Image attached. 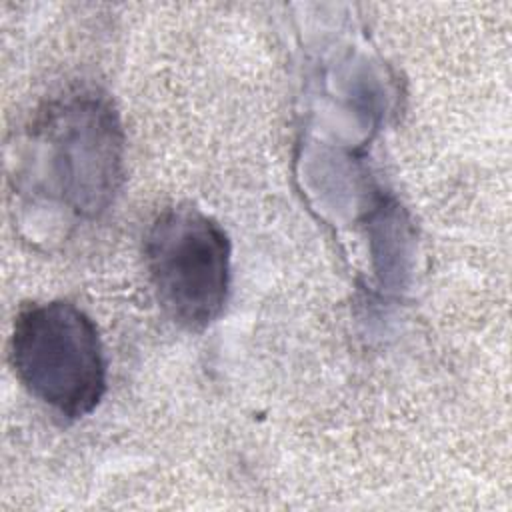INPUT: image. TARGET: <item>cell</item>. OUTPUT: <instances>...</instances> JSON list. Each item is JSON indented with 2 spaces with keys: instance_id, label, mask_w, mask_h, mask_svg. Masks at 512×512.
Returning <instances> with one entry per match:
<instances>
[{
  "instance_id": "cell-1",
  "label": "cell",
  "mask_w": 512,
  "mask_h": 512,
  "mask_svg": "<svg viewBox=\"0 0 512 512\" xmlns=\"http://www.w3.org/2000/svg\"><path fill=\"white\" fill-rule=\"evenodd\" d=\"M24 182L34 196L94 218L124 178V136L110 98L92 88L48 102L28 132Z\"/></svg>"
},
{
  "instance_id": "cell-2",
  "label": "cell",
  "mask_w": 512,
  "mask_h": 512,
  "mask_svg": "<svg viewBox=\"0 0 512 512\" xmlns=\"http://www.w3.org/2000/svg\"><path fill=\"white\" fill-rule=\"evenodd\" d=\"M10 364L20 384L64 418L92 414L106 394V356L92 318L66 300L18 310Z\"/></svg>"
},
{
  "instance_id": "cell-3",
  "label": "cell",
  "mask_w": 512,
  "mask_h": 512,
  "mask_svg": "<svg viewBox=\"0 0 512 512\" xmlns=\"http://www.w3.org/2000/svg\"><path fill=\"white\" fill-rule=\"evenodd\" d=\"M144 264L172 322L202 332L218 320L230 290L232 246L212 216L188 204L158 212L144 234Z\"/></svg>"
}]
</instances>
